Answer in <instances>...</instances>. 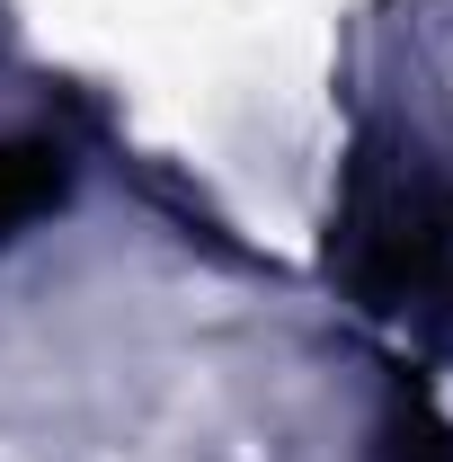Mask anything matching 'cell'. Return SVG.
<instances>
[{"label":"cell","instance_id":"1","mask_svg":"<svg viewBox=\"0 0 453 462\" xmlns=\"http://www.w3.org/2000/svg\"><path fill=\"white\" fill-rule=\"evenodd\" d=\"M329 267L365 293V311H445L453 302V187L356 170Z\"/></svg>","mask_w":453,"mask_h":462},{"label":"cell","instance_id":"2","mask_svg":"<svg viewBox=\"0 0 453 462\" xmlns=\"http://www.w3.org/2000/svg\"><path fill=\"white\" fill-rule=\"evenodd\" d=\"M62 196H71L62 143H45V134H9V143H0V240H18L36 214H54Z\"/></svg>","mask_w":453,"mask_h":462},{"label":"cell","instance_id":"3","mask_svg":"<svg viewBox=\"0 0 453 462\" xmlns=\"http://www.w3.org/2000/svg\"><path fill=\"white\" fill-rule=\"evenodd\" d=\"M365 462H453V427L427 401H392L374 427V454Z\"/></svg>","mask_w":453,"mask_h":462}]
</instances>
